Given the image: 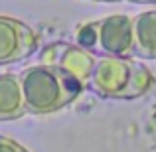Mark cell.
<instances>
[{
	"mask_svg": "<svg viewBox=\"0 0 156 152\" xmlns=\"http://www.w3.org/2000/svg\"><path fill=\"white\" fill-rule=\"evenodd\" d=\"M26 113L50 115L67 107L81 95L85 85L71 73L53 65H30L18 73Z\"/></svg>",
	"mask_w": 156,
	"mask_h": 152,
	"instance_id": "cell-1",
	"label": "cell"
},
{
	"mask_svg": "<svg viewBox=\"0 0 156 152\" xmlns=\"http://www.w3.org/2000/svg\"><path fill=\"white\" fill-rule=\"evenodd\" d=\"M154 75L133 57H95L87 87L107 99L130 101L150 91Z\"/></svg>",
	"mask_w": 156,
	"mask_h": 152,
	"instance_id": "cell-2",
	"label": "cell"
},
{
	"mask_svg": "<svg viewBox=\"0 0 156 152\" xmlns=\"http://www.w3.org/2000/svg\"><path fill=\"white\" fill-rule=\"evenodd\" d=\"M97 57H134V38H133V18L125 14L107 16L95 22Z\"/></svg>",
	"mask_w": 156,
	"mask_h": 152,
	"instance_id": "cell-3",
	"label": "cell"
},
{
	"mask_svg": "<svg viewBox=\"0 0 156 152\" xmlns=\"http://www.w3.org/2000/svg\"><path fill=\"white\" fill-rule=\"evenodd\" d=\"M38 50V36L22 20L0 16V65L16 63Z\"/></svg>",
	"mask_w": 156,
	"mask_h": 152,
	"instance_id": "cell-4",
	"label": "cell"
},
{
	"mask_svg": "<svg viewBox=\"0 0 156 152\" xmlns=\"http://www.w3.org/2000/svg\"><path fill=\"white\" fill-rule=\"evenodd\" d=\"M95 57L93 53L81 50L77 46H69V44H51V46L44 48V53L40 57V63L44 65H53L63 71L71 73L75 79L87 87L89 75L95 65Z\"/></svg>",
	"mask_w": 156,
	"mask_h": 152,
	"instance_id": "cell-5",
	"label": "cell"
},
{
	"mask_svg": "<svg viewBox=\"0 0 156 152\" xmlns=\"http://www.w3.org/2000/svg\"><path fill=\"white\" fill-rule=\"evenodd\" d=\"M134 57L156 59V10L140 12L133 18Z\"/></svg>",
	"mask_w": 156,
	"mask_h": 152,
	"instance_id": "cell-6",
	"label": "cell"
},
{
	"mask_svg": "<svg viewBox=\"0 0 156 152\" xmlns=\"http://www.w3.org/2000/svg\"><path fill=\"white\" fill-rule=\"evenodd\" d=\"M26 115L18 73L0 75V121H12Z\"/></svg>",
	"mask_w": 156,
	"mask_h": 152,
	"instance_id": "cell-7",
	"label": "cell"
},
{
	"mask_svg": "<svg viewBox=\"0 0 156 152\" xmlns=\"http://www.w3.org/2000/svg\"><path fill=\"white\" fill-rule=\"evenodd\" d=\"M0 152H28L22 144L10 140L6 136H0Z\"/></svg>",
	"mask_w": 156,
	"mask_h": 152,
	"instance_id": "cell-8",
	"label": "cell"
},
{
	"mask_svg": "<svg viewBox=\"0 0 156 152\" xmlns=\"http://www.w3.org/2000/svg\"><path fill=\"white\" fill-rule=\"evenodd\" d=\"M129 2H138V4H156V0H129Z\"/></svg>",
	"mask_w": 156,
	"mask_h": 152,
	"instance_id": "cell-9",
	"label": "cell"
},
{
	"mask_svg": "<svg viewBox=\"0 0 156 152\" xmlns=\"http://www.w3.org/2000/svg\"><path fill=\"white\" fill-rule=\"evenodd\" d=\"M99 2H119V0H99Z\"/></svg>",
	"mask_w": 156,
	"mask_h": 152,
	"instance_id": "cell-10",
	"label": "cell"
}]
</instances>
